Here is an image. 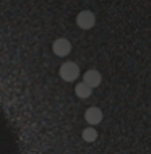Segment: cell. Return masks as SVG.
Wrapping results in <instances>:
<instances>
[{
  "label": "cell",
  "instance_id": "cell-1",
  "mask_svg": "<svg viewBox=\"0 0 151 154\" xmlns=\"http://www.w3.org/2000/svg\"><path fill=\"white\" fill-rule=\"evenodd\" d=\"M80 75V68L75 62H65L64 65L60 66V78L65 81H75Z\"/></svg>",
  "mask_w": 151,
  "mask_h": 154
},
{
  "label": "cell",
  "instance_id": "cell-2",
  "mask_svg": "<svg viewBox=\"0 0 151 154\" xmlns=\"http://www.w3.org/2000/svg\"><path fill=\"white\" fill-rule=\"evenodd\" d=\"M94 23H96V16H94L93 11L83 10L77 15V24L81 29H91V28L94 26Z\"/></svg>",
  "mask_w": 151,
  "mask_h": 154
},
{
  "label": "cell",
  "instance_id": "cell-3",
  "mask_svg": "<svg viewBox=\"0 0 151 154\" xmlns=\"http://www.w3.org/2000/svg\"><path fill=\"white\" fill-rule=\"evenodd\" d=\"M52 51L58 57H65V55H68V54H70V51H72V44H70L68 39L60 37V39H57L55 42L52 44Z\"/></svg>",
  "mask_w": 151,
  "mask_h": 154
},
{
  "label": "cell",
  "instance_id": "cell-4",
  "mask_svg": "<svg viewBox=\"0 0 151 154\" xmlns=\"http://www.w3.org/2000/svg\"><path fill=\"white\" fill-rule=\"evenodd\" d=\"M101 81H102V76H101V73L98 70H88V72L83 75V83L88 85L91 89L93 88H98L101 85Z\"/></svg>",
  "mask_w": 151,
  "mask_h": 154
},
{
  "label": "cell",
  "instance_id": "cell-5",
  "mask_svg": "<svg viewBox=\"0 0 151 154\" xmlns=\"http://www.w3.org/2000/svg\"><path fill=\"white\" fill-rule=\"evenodd\" d=\"M85 120L90 125H98L102 122V112H101L99 107H90L86 112H85Z\"/></svg>",
  "mask_w": 151,
  "mask_h": 154
},
{
  "label": "cell",
  "instance_id": "cell-6",
  "mask_svg": "<svg viewBox=\"0 0 151 154\" xmlns=\"http://www.w3.org/2000/svg\"><path fill=\"white\" fill-rule=\"evenodd\" d=\"M75 93H77L78 97H81V99H86V97H90L91 93H93V89L90 88L88 85H85V83H78L77 86H75Z\"/></svg>",
  "mask_w": 151,
  "mask_h": 154
},
{
  "label": "cell",
  "instance_id": "cell-7",
  "mask_svg": "<svg viewBox=\"0 0 151 154\" xmlns=\"http://www.w3.org/2000/svg\"><path fill=\"white\" fill-rule=\"evenodd\" d=\"M81 138L85 140L86 143H93V141H96V138H98V131H96L93 127L85 128V130L81 131Z\"/></svg>",
  "mask_w": 151,
  "mask_h": 154
}]
</instances>
